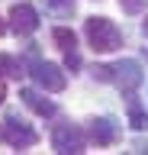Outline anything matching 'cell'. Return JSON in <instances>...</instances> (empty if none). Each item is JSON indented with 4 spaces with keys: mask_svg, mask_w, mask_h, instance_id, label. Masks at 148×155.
<instances>
[{
    "mask_svg": "<svg viewBox=\"0 0 148 155\" xmlns=\"http://www.w3.org/2000/svg\"><path fill=\"white\" fill-rule=\"evenodd\" d=\"M49 7L58 13V16H68L71 10H74V0H49Z\"/></svg>",
    "mask_w": 148,
    "mask_h": 155,
    "instance_id": "cell-12",
    "label": "cell"
},
{
    "mask_svg": "<svg viewBox=\"0 0 148 155\" xmlns=\"http://www.w3.org/2000/svg\"><path fill=\"white\" fill-rule=\"evenodd\" d=\"M129 126H132V129H148V113L135 100H129Z\"/></svg>",
    "mask_w": 148,
    "mask_h": 155,
    "instance_id": "cell-10",
    "label": "cell"
},
{
    "mask_svg": "<svg viewBox=\"0 0 148 155\" xmlns=\"http://www.w3.org/2000/svg\"><path fill=\"white\" fill-rule=\"evenodd\" d=\"M49 94V91H45ZM45 94H39V91H32V87H23L20 97H23V104L29 107L32 113H39V116H55V104H52Z\"/></svg>",
    "mask_w": 148,
    "mask_h": 155,
    "instance_id": "cell-9",
    "label": "cell"
},
{
    "mask_svg": "<svg viewBox=\"0 0 148 155\" xmlns=\"http://www.w3.org/2000/svg\"><path fill=\"white\" fill-rule=\"evenodd\" d=\"M10 29L16 36H32L39 29V13L29 7V3H16L10 7Z\"/></svg>",
    "mask_w": 148,
    "mask_h": 155,
    "instance_id": "cell-6",
    "label": "cell"
},
{
    "mask_svg": "<svg viewBox=\"0 0 148 155\" xmlns=\"http://www.w3.org/2000/svg\"><path fill=\"white\" fill-rule=\"evenodd\" d=\"M142 32H145V36H148V16H145V23H142Z\"/></svg>",
    "mask_w": 148,
    "mask_h": 155,
    "instance_id": "cell-15",
    "label": "cell"
},
{
    "mask_svg": "<svg viewBox=\"0 0 148 155\" xmlns=\"http://www.w3.org/2000/svg\"><path fill=\"white\" fill-rule=\"evenodd\" d=\"M93 78L119 87L122 94H135V87H142V81H145V71L135 58H122L116 65H93Z\"/></svg>",
    "mask_w": 148,
    "mask_h": 155,
    "instance_id": "cell-1",
    "label": "cell"
},
{
    "mask_svg": "<svg viewBox=\"0 0 148 155\" xmlns=\"http://www.w3.org/2000/svg\"><path fill=\"white\" fill-rule=\"evenodd\" d=\"M119 7L126 10V13H142L148 7V0H119Z\"/></svg>",
    "mask_w": 148,
    "mask_h": 155,
    "instance_id": "cell-13",
    "label": "cell"
},
{
    "mask_svg": "<svg viewBox=\"0 0 148 155\" xmlns=\"http://www.w3.org/2000/svg\"><path fill=\"white\" fill-rule=\"evenodd\" d=\"M29 74H32V81H36L42 91H49V94H58V91H65V84H68L65 71H61L55 61H42V58H36L29 65Z\"/></svg>",
    "mask_w": 148,
    "mask_h": 155,
    "instance_id": "cell-4",
    "label": "cell"
},
{
    "mask_svg": "<svg viewBox=\"0 0 148 155\" xmlns=\"http://www.w3.org/2000/svg\"><path fill=\"white\" fill-rule=\"evenodd\" d=\"M3 97H7V84H3V78H0V104H3Z\"/></svg>",
    "mask_w": 148,
    "mask_h": 155,
    "instance_id": "cell-14",
    "label": "cell"
},
{
    "mask_svg": "<svg viewBox=\"0 0 148 155\" xmlns=\"http://www.w3.org/2000/svg\"><path fill=\"white\" fill-rule=\"evenodd\" d=\"M0 142L13 145V149H29V145L39 142V133H36L29 123H23L16 113H10L3 123H0Z\"/></svg>",
    "mask_w": 148,
    "mask_h": 155,
    "instance_id": "cell-3",
    "label": "cell"
},
{
    "mask_svg": "<svg viewBox=\"0 0 148 155\" xmlns=\"http://www.w3.org/2000/svg\"><path fill=\"white\" fill-rule=\"evenodd\" d=\"M84 145H87V139H84V133H80L74 123L55 126V133H52V149L58 155H80Z\"/></svg>",
    "mask_w": 148,
    "mask_h": 155,
    "instance_id": "cell-5",
    "label": "cell"
},
{
    "mask_svg": "<svg viewBox=\"0 0 148 155\" xmlns=\"http://www.w3.org/2000/svg\"><path fill=\"white\" fill-rule=\"evenodd\" d=\"M52 39H55L58 48L65 52V65H68V68H77L80 58H77V39H74V32L65 29V26H58V29H52Z\"/></svg>",
    "mask_w": 148,
    "mask_h": 155,
    "instance_id": "cell-8",
    "label": "cell"
},
{
    "mask_svg": "<svg viewBox=\"0 0 148 155\" xmlns=\"http://www.w3.org/2000/svg\"><path fill=\"white\" fill-rule=\"evenodd\" d=\"M119 136H122V126L113 116H93L90 120V139L97 145H113L119 142Z\"/></svg>",
    "mask_w": 148,
    "mask_h": 155,
    "instance_id": "cell-7",
    "label": "cell"
},
{
    "mask_svg": "<svg viewBox=\"0 0 148 155\" xmlns=\"http://www.w3.org/2000/svg\"><path fill=\"white\" fill-rule=\"evenodd\" d=\"M84 32H87V42H90L93 52H116V48L122 45L119 26L113 19H106V16H90L87 23H84Z\"/></svg>",
    "mask_w": 148,
    "mask_h": 155,
    "instance_id": "cell-2",
    "label": "cell"
},
{
    "mask_svg": "<svg viewBox=\"0 0 148 155\" xmlns=\"http://www.w3.org/2000/svg\"><path fill=\"white\" fill-rule=\"evenodd\" d=\"M0 71H3V74H10V78H20V74H23L20 61H13L10 55H0Z\"/></svg>",
    "mask_w": 148,
    "mask_h": 155,
    "instance_id": "cell-11",
    "label": "cell"
}]
</instances>
